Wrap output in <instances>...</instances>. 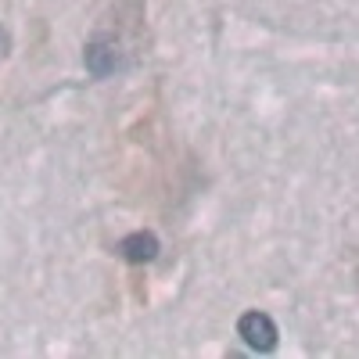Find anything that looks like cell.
I'll list each match as a JSON object with an SVG mask.
<instances>
[{"mask_svg": "<svg viewBox=\"0 0 359 359\" xmlns=\"http://www.w3.org/2000/svg\"><path fill=\"white\" fill-rule=\"evenodd\" d=\"M158 237L151 233V230H133L130 237H123V241L115 245V252L123 255L126 262H151L155 255H158Z\"/></svg>", "mask_w": 359, "mask_h": 359, "instance_id": "cell-2", "label": "cell"}, {"mask_svg": "<svg viewBox=\"0 0 359 359\" xmlns=\"http://www.w3.org/2000/svg\"><path fill=\"white\" fill-rule=\"evenodd\" d=\"M8 50H11V36H8V29L0 25V62L8 57Z\"/></svg>", "mask_w": 359, "mask_h": 359, "instance_id": "cell-3", "label": "cell"}, {"mask_svg": "<svg viewBox=\"0 0 359 359\" xmlns=\"http://www.w3.org/2000/svg\"><path fill=\"white\" fill-rule=\"evenodd\" d=\"M237 338H241L252 352H273L280 331H277V323H273L269 313L252 309V313H245L241 320H237Z\"/></svg>", "mask_w": 359, "mask_h": 359, "instance_id": "cell-1", "label": "cell"}]
</instances>
